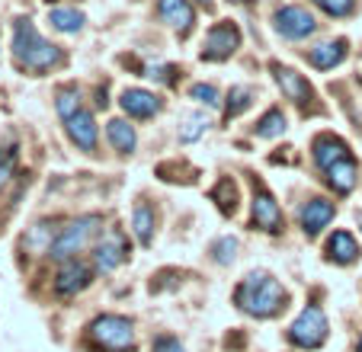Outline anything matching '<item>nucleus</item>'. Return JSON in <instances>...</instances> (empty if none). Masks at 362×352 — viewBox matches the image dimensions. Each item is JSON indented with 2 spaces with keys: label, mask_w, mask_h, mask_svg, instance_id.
Here are the masks:
<instances>
[{
  "label": "nucleus",
  "mask_w": 362,
  "mask_h": 352,
  "mask_svg": "<svg viewBox=\"0 0 362 352\" xmlns=\"http://www.w3.org/2000/svg\"><path fill=\"white\" fill-rule=\"evenodd\" d=\"M212 199L218 202V209L225 211V215H234V211H238V186H234L231 180H221V183L212 189Z\"/></svg>",
  "instance_id": "obj_25"
},
{
  "label": "nucleus",
  "mask_w": 362,
  "mask_h": 352,
  "mask_svg": "<svg viewBox=\"0 0 362 352\" xmlns=\"http://www.w3.org/2000/svg\"><path fill=\"white\" fill-rule=\"evenodd\" d=\"M90 339L106 352H135V327L129 317L119 314H103L90 324Z\"/></svg>",
  "instance_id": "obj_3"
},
{
  "label": "nucleus",
  "mask_w": 362,
  "mask_h": 352,
  "mask_svg": "<svg viewBox=\"0 0 362 352\" xmlns=\"http://www.w3.org/2000/svg\"><path fill=\"white\" fill-rule=\"evenodd\" d=\"M356 352H362V336H359V343H356Z\"/></svg>",
  "instance_id": "obj_36"
},
{
  "label": "nucleus",
  "mask_w": 362,
  "mask_h": 352,
  "mask_svg": "<svg viewBox=\"0 0 362 352\" xmlns=\"http://www.w3.org/2000/svg\"><path fill=\"white\" fill-rule=\"evenodd\" d=\"M173 74H177V68H170V64H148V77L160 83H173Z\"/></svg>",
  "instance_id": "obj_32"
},
{
  "label": "nucleus",
  "mask_w": 362,
  "mask_h": 352,
  "mask_svg": "<svg viewBox=\"0 0 362 352\" xmlns=\"http://www.w3.org/2000/svg\"><path fill=\"white\" fill-rule=\"evenodd\" d=\"M238 48H240V29L234 26L231 20H225V23H218V26H212V33L205 35L202 61H225Z\"/></svg>",
  "instance_id": "obj_6"
},
{
  "label": "nucleus",
  "mask_w": 362,
  "mask_h": 352,
  "mask_svg": "<svg viewBox=\"0 0 362 352\" xmlns=\"http://www.w3.org/2000/svg\"><path fill=\"white\" fill-rule=\"evenodd\" d=\"M234 4H244V0H234Z\"/></svg>",
  "instance_id": "obj_37"
},
{
  "label": "nucleus",
  "mask_w": 362,
  "mask_h": 352,
  "mask_svg": "<svg viewBox=\"0 0 362 352\" xmlns=\"http://www.w3.org/2000/svg\"><path fill=\"white\" fill-rule=\"evenodd\" d=\"M337 215V205L327 202V199H311V202L301 205L298 218H301V230H305L308 237H317Z\"/></svg>",
  "instance_id": "obj_10"
},
{
  "label": "nucleus",
  "mask_w": 362,
  "mask_h": 352,
  "mask_svg": "<svg viewBox=\"0 0 362 352\" xmlns=\"http://www.w3.org/2000/svg\"><path fill=\"white\" fill-rule=\"evenodd\" d=\"M154 352H186V349L180 346V339H173V336H158V339H154Z\"/></svg>",
  "instance_id": "obj_33"
},
{
  "label": "nucleus",
  "mask_w": 362,
  "mask_h": 352,
  "mask_svg": "<svg viewBox=\"0 0 362 352\" xmlns=\"http://www.w3.org/2000/svg\"><path fill=\"white\" fill-rule=\"evenodd\" d=\"M282 131H286V115H282V109H269L260 122H257V138H279Z\"/></svg>",
  "instance_id": "obj_24"
},
{
  "label": "nucleus",
  "mask_w": 362,
  "mask_h": 352,
  "mask_svg": "<svg viewBox=\"0 0 362 352\" xmlns=\"http://www.w3.org/2000/svg\"><path fill=\"white\" fill-rule=\"evenodd\" d=\"M55 230H52V224H45V221H42V224H35V228L33 230H29V234H26V247H33V250H52V244H55Z\"/></svg>",
  "instance_id": "obj_26"
},
{
  "label": "nucleus",
  "mask_w": 362,
  "mask_h": 352,
  "mask_svg": "<svg viewBox=\"0 0 362 352\" xmlns=\"http://www.w3.org/2000/svg\"><path fill=\"white\" fill-rule=\"evenodd\" d=\"M234 250H238V240H234V237L218 240V244H215V259H218V263H231Z\"/></svg>",
  "instance_id": "obj_31"
},
{
  "label": "nucleus",
  "mask_w": 362,
  "mask_h": 352,
  "mask_svg": "<svg viewBox=\"0 0 362 352\" xmlns=\"http://www.w3.org/2000/svg\"><path fill=\"white\" fill-rule=\"evenodd\" d=\"M119 106H122L125 115H132V119H151V115L160 112V96L151 93V90H141V87H129L119 96Z\"/></svg>",
  "instance_id": "obj_11"
},
{
  "label": "nucleus",
  "mask_w": 362,
  "mask_h": 352,
  "mask_svg": "<svg viewBox=\"0 0 362 352\" xmlns=\"http://www.w3.org/2000/svg\"><path fill=\"white\" fill-rule=\"evenodd\" d=\"M346 58V39H337V42H324V45L311 48V54H308V61L315 64V68L321 71H330L337 68V64Z\"/></svg>",
  "instance_id": "obj_19"
},
{
  "label": "nucleus",
  "mask_w": 362,
  "mask_h": 352,
  "mask_svg": "<svg viewBox=\"0 0 362 352\" xmlns=\"http://www.w3.org/2000/svg\"><path fill=\"white\" fill-rule=\"evenodd\" d=\"M189 96L192 100H199V102H205V106H212V109L221 106V96H218V90H215L212 83H196V87H189Z\"/></svg>",
  "instance_id": "obj_29"
},
{
  "label": "nucleus",
  "mask_w": 362,
  "mask_h": 352,
  "mask_svg": "<svg viewBox=\"0 0 362 352\" xmlns=\"http://www.w3.org/2000/svg\"><path fill=\"white\" fill-rule=\"evenodd\" d=\"M132 230H135V237L141 240L144 247H151V240H154V211L148 209V205H138L135 215H132Z\"/></svg>",
  "instance_id": "obj_21"
},
{
  "label": "nucleus",
  "mask_w": 362,
  "mask_h": 352,
  "mask_svg": "<svg viewBox=\"0 0 362 352\" xmlns=\"http://www.w3.org/2000/svg\"><path fill=\"white\" fill-rule=\"evenodd\" d=\"M13 58L20 68L33 71V74H42V71L55 68L62 61V48L45 42L39 35V29L33 26L29 20H16L13 29Z\"/></svg>",
  "instance_id": "obj_2"
},
{
  "label": "nucleus",
  "mask_w": 362,
  "mask_h": 352,
  "mask_svg": "<svg viewBox=\"0 0 362 352\" xmlns=\"http://www.w3.org/2000/svg\"><path fill=\"white\" fill-rule=\"evenodd\" d=\"M273 23H276V33L286 35V39H308L317 29L315 16L308 13L305 7H279Z\"/></svg>",
  "instance_id": "obj_8"
},
{
  "label": "nucleus",
  "mask_w": 362,
  "mask_h": 352,
  "mask_svg": "<svg viewBox=\"0 0 362 352\" xmlns=\"http://www.w3.org/2000/svg\"><path fill=\"white\" fill-rule=\"evenodd\" d=\"M90 285V266L87 263H77V259H64L62 272L55 278V288L58 295H77Z\"/></svg>",
  "instance_id": "obj_14"
},
{
  "label": "nucleus",
  "mask_w": 362,
  "mask_h": 352,
  "mask_svg": "<svg viewBox=\"0 0 362 352\" xmlns=\"http://www.w3.org/2000/svg\"><path fill=\"white\" fill-rule=\"evenodd\" d=\"M100 224H103L100 215H83V218H77V221H71L68 228L58 234L55 244H52V257L55 259H74L77 253L93 240L96 230H103Z\"/></svg>",
  "instance_id": "obj_4"
},
{
  "label": "nucleus",
  "mask_w": 362,
  "mask_h": 352,
  "mask_svg": "<svg viewBox=\"0 0 362 352\" xmlns=\"http://www.w3.org/2000/svg\"><path fill=\"white\" fill-rule=\"evenodd\" d=\"M209 115L205 112H189L183 119V125H180V141L183 144H189V141H196V138H202L205 131H209Z\"/></svg>",
  "instance_id": "obj_22"
},
{
  "label": "nucleus",
  "mask_w": 362,
  "mask_h": 352,
  "mask_svg": "<svg viewBox=\"0 0 362 352\" xmlns=\"http://www.w3.org/2000/svg\"><path fill=\"white\" fill-rule=\"evenodd\" d=\"M327 259H334L340 266H349L359 259V244L353 240L349 230H334V237L327 240Z\"/></svg>",
  "instance_id": "obj_16"
},
{
  "label": "nucleus",
  "mask_w": 362,
  "mask_h": 352,
  "mask_svg": "<svg viewBox=\"0 0 362 352\" xmlns=\"http://www.w3.org/2000/svg\"><path fill=\"white\" fill-rule=\"evenodd\" d=\"M93 259H96V269L100 272H112V269H119V266L129 259V240H125V234L122 230H116V228H110L106 234H103L100 240H96V253H93Z\"/></svg>",
  "instance_id": "obj_7"
},
{
  "label": "nucleus",
  "mask_w": 362,
  "mask_h": 352,
  "mask_svg": "<svg viewBox=\"0 0 362 352\" xmlns=\"http://www.w3.org/2000/svg\"><path fill=\"white\" fill-rule=\"evenodd\" d=\"M106 135H110V144L119 151V154H132L138 144L135 138V129H132L125 119H112L110 125H106Z\"/></svg>",
  "instance_id": "obj_20"
},
{
  "label": "nucleus",
  "mask_w": 362,
  "mask_h": 352,
  "mask_svg": "<svg viewBox=\"0 0 362 352\" xmlns=\"http://www.w3.org/2000/svg\"><path fill=\"white\" fill-rule=\"evenodd\" d=\"M253 228L267 230V234H276V230H282V209L276 205V199L269 196L267 189L253 192V215H250Z\"/></svg>",
  "instance_id": "obj_12"
},
{
  "label": "nucleus",
  "mask_w": 362,
  "mask_h": 352,
  "mask_svg": "<svg viewBox=\"0 0 362 352\" xmlns=\"http://www.w3.org/2000/svg\"><path fill=\"white\" fill-rule=\"evenodd\" d=\"M48 23L58 33H77L83 26V13H77V10H48Z\"/></svg>",
  "instance_id": "obj_23"
},
{
  "label": "nucleus",
  "mask_w": 362,
  "mask_h": 352,
  "mask_svg": "<svg viewBox=\"0 0 362 352\" xmlns=\"http://www.w3.org/2000/svg\"><path fill=\"white\" fill-rule=\"evenodd\" d=\"M199 4H202L205 10H212V7H215V0H199Z\"/></svg>",
  "instance_id": "obj_35"
},
{
  "label": "nucleus",
  "mask_w": 362,
  "mask_h": 352,
  "mask_svg": "<svg viewBox=\"0 0 362 352\" xmlns=\"http://www.w3.org/2000/svg\"><path fill=\"white\" fill-rule=\"evenodd\" d=\"M250 102H253V90L250 87H234L231 93H228V109H225L228 119H238V115L244 112Z\"/></svg>",
  "instance_id": "obj_27"
},
{
  "label": "nucleus",
  "mask_w": 362,
  "mask_h": 352,
  "mask_svg": "<svg viewBox=\"0 0 362 352\" xmlns=\"http://www.w3.org/2000/svg\"><path fill=\"white\" fill-rule=\"evenodd\" d=\"M10 176H13V154H7V157H4V160H0V192L7 189Z\"/></svg>",
  "instance_id": "obj_34"
},
{
  "label": "nucleus",
  "mask_w": 362,
  "mask_h": 352,
  "mask_svg": "<svg viewBox=\"0 0 362 352\" xmlns=\"http://www.w3.org/2000/svg\"><path fill=\"white\" fill-rule=\"evenodd\" d=\"M64 122H68L71 141H74L81 151L93 154V151H96V119H93V112H87V109H77V112L68 115Z\"/></svg>",
  "instance_id": "obj_13"
},
{
  "label": "nucleus",
  "mask_w": 362,
  "mask_h": 352,
  "mask_svg": "<svg viewBox=\"0 0 362 352\" xmlns=\"http://www.w3.org/2000/svg\"><path fill=\"white\" fill-rule=\"evenodd\" d=\"M273 77H276V83H279V90L295 102V106L305 109L308 102L315 100V90H311V83H308L295 68H286V64H273Z\"/></svg>",
  "instance_id": "obj_9"
},
{
  "label": "nucleus",
  "mask_w": 362,
  "mask_h": 352,
  "mask_svg": "<svg viewBox=\"0 0 362 352\" xmlns=\"http://www.w3.org/2000/svg\"><path fill=\"white\" fill-rule=\"evenodd\" d=\"M324 173H327V183L334 186V192H340V196H346V192L356 186V180H359V170H356L353 157H343V160H337L334 167H327Z\"/></svg>",
  "instance_id": "obj_17"
},
{
  "label": "nucleus",
  "mask_w": 362,
  "mask_h": 352,
  "mask_svg": "<svg viewBox=\"0 0 362 352\" xmlns=\"http://www.w3.org/2000/svg\"><path fill=\"white\" fill-rule=\"evenodd\" d=\"M315 7H321L327 16H346L353 13L356 0H315Z\"/></svg>",
  "instance_id": "obj_30"
},
{
  "label": "nucleus",
  "mask_w": 362,
  "mask_h": 352,
  "mask_svg": "<svg viewBox=\"0 0 362 352\" xmlns=\"http://www.w3.org/2000/svg\"><path fill=\"white\" fill-rule=\"evenodd\" d=\"M288 339L301 349H321L327 343V317L317 305H308L305 311L298 314L292 327H288Z\"/></svg>",
  "instance_id": "obj_5"
},
{
  "label": "nucleus",
  "mask_w": 362,
  "mask_h": 352,
  "mask_svg": "<svg viewBox=\"0 0 362 352\" xmlns=\"http://www.w3.org/2000/svg\"><path fill=\"white\" fill-rule=\"evenodd\" d=\"M343 157H349V148L340 141V138H334V135H321L315 141V163L321 170H327V167H334L337 160H343Z\"/></svg>",
  "instance_id": "obj_18"
},
{
  "label": "nucleus",
  "mask_w": 362,
  "mask_h": 352,
  "mask_svg": "<svg viewBox=\"0 0 362 352\" xmlns=\"http://www.w3.org/2000/svg\"><path fill=\"white\" fill-rule=\"evenodd\" d=\"M77 109H81V93H77L74 87L62 90V93H58V115H62V119H68V115H74Z\"/></svg>",
  "instance_id": "obj_28"
},
{
  "label": "nucleus",
  "mask_w": 362,
  "mask_h": 352,
  "mask_svg": "<svg viewBox=\"0 0 362 352\" xmlns=\"http://www.w3.org/2000/svg\"><path fill=\"white\" fill-rule=\"evenodd\" d=\"M158 10H160V20L170 23V26L180 29V33H189L192 29L196 13H192L189 0H158Z\"/></svg>",
  "instance_id": "obj_15"
},
{
  "label": "nucleus",
  "mask_w": 362,
  "mask_h": 352,
  "mask_svg": "<svg viewBox=\"0 0 362 352\" xmlns=\"http://www.w3.org/2000/svg\"><path fill=\"white\" fill-rule=\"evenodd\" d=\"M288 295L269 272H250L234 291V305L250 317H276L286 307Z\"/></svg>",
  "instance_id": "obj_1"
}]
</instances>
